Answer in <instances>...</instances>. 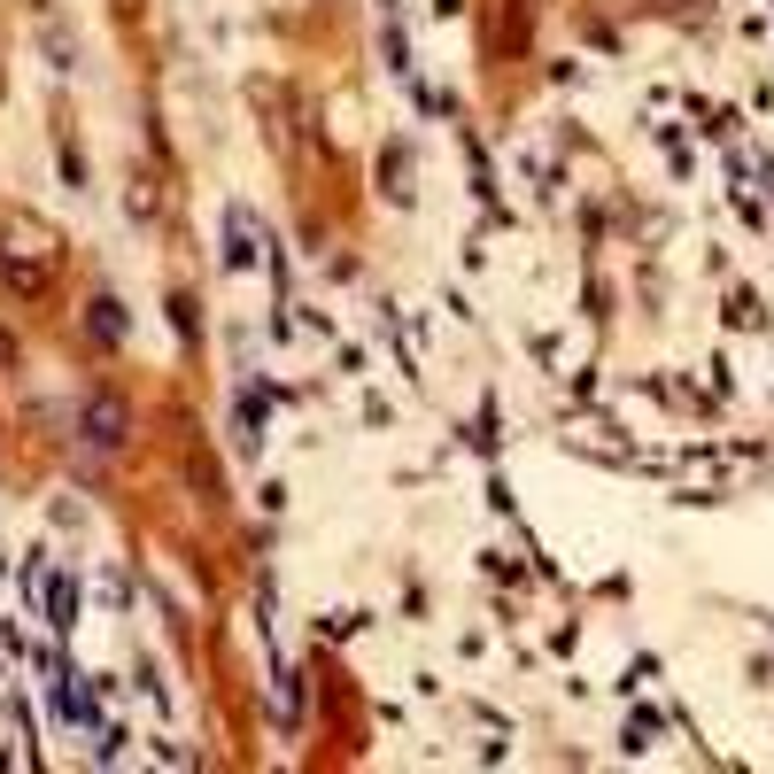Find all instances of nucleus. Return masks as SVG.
Listing matches in <instances>:
<instances>
[{
    "mask_svg": "<svg viewBox=\"0 0 774 774\" xmlns=\"http://www.w3.org/2000/svg\"><path fill=\"white\" fill-rule=\"evenodd\" d=\"M86 426H93V442L109 449V442L124 434V411H117V403H93V411H86Z\"/></svg>",
    "mask_w": 774,
    "mask_h": 774,
    "instance_id": "nucleus-1",
    "label": "nucleus"
}]
</instances>
